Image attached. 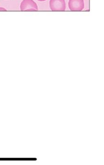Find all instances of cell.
Listing matches in <instances>:
<instances>
[{
    "label": "cell",
    "mask_w": 104,
    "mask_h": 165,
    "mask_svg": "<svg viewBox=\"0 0 104 165\" xmlns=\"http://www.w3.org/2000/svg\"><path fill=\"white\" fill-rule=\"evenodd\" d=\"M21 11H36L38 6L33 0H23L20 6Z\"/></svg>",
    "instance_id": "cell-1"
},
{
    "label": "cell",
    "mask_w": 104,
    "mask_h": 165,
    "mask_svg": "<svg viewBox=\"0 0 104 165\" xmlns=\"http://www.w3.org/2000/svg\"><path fill=\"white\" fill-rule=\"evenodd\" d=\"M50 7L52 11H65L66 3L65 0H50Z\"/></svg>",
    "instance_id": "cell-2"
},
{
    "label": "cell",
    "mask_w": 104,
    "mask_h": 165,
    "mask_svg": "<svg viewBox=\"0 0 104 165\" xmlns=\"http://www.w3.org/2000/svg\"><path fill=\"white\" fill-rule=\"evenodd\" d=\"M69 7L71 11H82L84 7V0H69Z\"/></svg>",
    "instance_id": "cell-3"
},
{
    "label": "cell",
    "mask_w": 104,
    "mask_h": 165,
    "mask_svg": "<svg viewBox=\"0 0 104 165\" xmlns=\"http://www.w3.org/2000/svg\"><path fill=\"white\" fill-rule=\"evenodd\" d=\"M0 11H7V10L4 8L0 7Z\"/></svg>",
    "instance_id": "cell-4"
},
{
    "label": "cell",
    "mask_w": 104,
    "mask_h": 165,
    "mask_svg": "<svg viewBox=\"0 0 104 165\" xmlns=\"http://www.w3.org/2000/svg\"><path fill=\"white\" fill-rule=\"evenodd\" d=\"M37 1H38L39 2H44L46 1L47 0H37Z\"/></svg>",
    "instance_id": "cell-5"
}]
</instances>
